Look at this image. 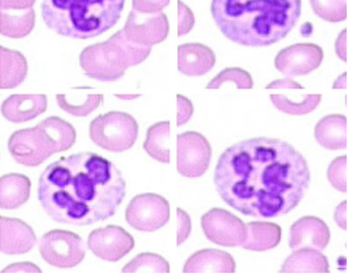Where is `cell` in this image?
I'll use <instances>...</instances> for the list:
<instances>
[{
	"label": "cell",
	"mask_w": 356,
	"mask_h": 277,
	"mask_svg": "<svg viewBox=\"0 0 356 277\" xmlns=\"http://www.w3.org/2000/svg\"><path fill=\"white\" fill-rule=\"evenodd\" d=\"M310 181L304 156L276 138H251L229 146L214 172L221 199L244 216L257 219L289 214L302 201Z\"/></svg>",
	"instance_id": "obj_1"
},
{
	"label": "cell",
	"mask_w": 356,
	"mask_h": 277,
	"mask_svg": "<svg viewBox=\"0 0 356 277\" xmlns=\"http://www.w3.org/2000/svg\"><path fill=\"white\" fill-rule=\"evenodd\" d=\"M127 195V182L113 162L95 153L61 157L44 168L38 197L53 221L86 227L116 214Z\"/></svg>",
	"instance_id": "obj_2"
},
{
	"label": "cell",
	"mask_w": 356,
	"mask_h": 277,
	"mask_svg": "<svg viewBox=\"0 0 356 277\" xmlns=\"http://www.w3.org/2000/svg\"><path fill=\"white\" fill-rule=\"evenodd\" d=\"M211 12L228 40L260 48L289 35L300 19L302 0H212Z\"/></svg>",
	"instance_id": "obj_3"
},
{
	"label": "cell",
	"mask_w": 356,
	"mask_h": 277,
	"mask_svg": "<svg viewBox=\"0 0 356 277\" xmlns=\"http://www.w3.org/2000/svg\"><path fill=\"white\" fill-rule=\"evenodd\" d=\"M125 0H42V17L51 31L74 40H89L120 20Z\"/></svg>",
	"instance_id": "obj_4"
},
{
	"label": "cell",
	"mask_w": 356,
	"mask_h": 277,
	"mask_svg": "<svg viewBox=\"0 0 356 277\" xmlns=\"http://www.w3.org/2000/svg\"><path fill=\"white\" fill-rule=\"evenodd\" d=\"M150 54L151 48L130 42L121 29L106 42L86 47L79 61L88 78L112 83L123 78L129 67L146 61Z\"/></svg>",
	"instance_id": "obj_5"
},
{
	"label": "cell",
	"mask_w": 356,
	"mask_h": 277,
	"mask_svg": "<svg viewBox=\"0 0 356 277\" xmlns=\"http://www.w3.org/2000/svg\"><path fill=\"white\" fill-rule=\"evenodd\" d=\"M89 136L93 144L106 152H127L138 140V124L127 112H106L90 123Z\"/></svg>",
	"instance_id": "obj_6"
},
{
	"label": "cell",
	"mask_w": 356,
	"mask_h": 277,
	"mask_svg": "<svg viewBox=\"0 0 356 277\" xmlns=\"http://www.w3.org/2000/svg\"><path fill=\"white\" fill-rule=\"evenodd\" d=\"M38 251L44 262L59 269H70L82 263L86 246L78 234L67 230L47 232L38 242Z\"/></svg>",
	"instance_id": "obj_7"
},
{
	"label": "cell",
	"mask_w": 356,
	"mask_h": 277,
	"mask_svg": "<svg viewBox=\"0 0 356 277\" xmlns=\"http://www.w3.org/2000/svg\"><path fill=\"white\" fill-rule=\"evenodd\" d=\"M170 206L159 194L145 193L132 198L125 210L130 227L140 232L157 231L170 221Z\"/></svg>",
	"instance_id": "obj_8"
},
{
	"label": "cell",
	"mask_w": 356,
	"mask_h": 277,
	"mask_svg": "<svg viewBox=\"0 0 356 277\" xmlns=\"http://www.w3.org/2000/svg\"><path fill=\"white\" fill-rule=\"evenodd\" d=\"M212 146L202 134L187 131L177 136V170L185 178H200L209 169Z\"/></svg>",
	"instance_id": "obj_9"
},
{
	"label": "cell",
	"mask_w": 356,
	"mask_h": 277,
	"mask_svg": "<svg viewBox=\"0 0 356 277\" xmlns=\"http://www.w3.org/2000/svg\"><path fill=\"white\" fill-rule=\"evenodd\" d=\"M8 148L13 159L25 167H38L55 155L50 140L38 125L15 131L8 138Z\"/></svg>",
	"instance_id": "obj_10"
},
{
	"label": "cell",
	"mask_w": 356,
	"mask_h": 277,
	"mask_svg": "<svg viewBox=\"0 0 356 277\" xmlns=\"http://www.w3.org/2000/svg\"><path fill=\"white\" fill-rule=\"evenodd\" d=\"M200 221L207 240L217 246H241L246 237L244 221L228 210L213 208L202 217Z\"/></svg>",
	"instance_id": "obj_11"
},
{
	"label": "cell",
	"mask_w": 356,
	"mask_h": 277,
	"mask_svg": "<svg viewBox=\"0 0 356 277\" xmlns=\"http://www.w3.org/2000/svg\"><path fill=\"white\" fill-rule=\"evenodd\" d=\"M122 31L134 44L152 48L168 38L170 23L164 12L142 14L132 10Z\"/></svg>",
	"instance_id": "obj_12"
},
{
	"label": "cell",
	"mask_w": 356,
	"mask_h": 277,
	"mask_svg": "<svg viewBox=\"0 0 356 277\" xmlns=\"http://www.w3.org/2000/svg\"><path fill=\"white\" fill-rule=\"evenodd\" d=\"M88 249L99 259L118 262L136 246L134 238L124 228L116 225L93 230L88 236Z\"/></svg>",
	"instance_id": "obj_13"
},
{
	"label": "cell",
	"mask_w": 356,
	"mask_h": 277,
	"mask_svg": "<svg viewBox=\"0 0 356 277\" xmlns=\"http://www.w3.org/2000/svg\"><path fill=\"white\" fill-rule=\"evenodd\" d=\"M324 53L315 44H296L283 49L275 58V67L286 78L308 76L323 63Z\"/></svg>",
	"instance_id": "obj_14"
},
{
	"label": "cell",
	"mask_w": 356,
	"mask_h": 277,
	"mask_svg": "<svg viewBox=\"0 0 356 277\" xmlns=\"http://www.w3.org/2000/svg\"><path fill=\"white\" fill-rule=\"evenodd\" d=\"M38 237L22 219L0 217V251L6 255H25L35 246Z\"/></svg>",
	"instance_id": "obj_15"
},
{
	"label": "cell",
	"mask_w": 356,
	"mask_h": 277,
	"mask_svg": "<svg viewBox=\"0 0 356 277\" xmlns=\"http://www.w3.org/2000/svg\"><path fill=\"white\" fill-rule=\"evenodd\" d=\"M330 242V229L319 217L307 216L292 224L289 242L292 251L304 247L323 251Z\"/></svg>",
	"instance_id": "obj_16"
},
{
	"label": "cell",
	"mask_w": 356,
	"mask_h": 277,
	"mask_svg": "<svg viewBox=\"0 0 356 277\" xmlns=\"http://www.w3.org/2000/svg\"><path fill=\"white\" fill-rule=\"evenodd\" d=\"M236 261L230 253L219 249H207L196 251L188 258L183 274L193 276H222L236 272Z\"/></svg>",
	"instance_id": "obj_17"
},
{
	"label": "cell",
	"mask_w": 356,
	"mask_h": 277,
	"mask_svg": "<svg viewBox=\"0 0 356 277\" xmlns=\"http://www.w3.org/2000/svg\"><path fill=\"white\" fill-rule=\"evenodd\" d=\"M48 108L44 94H14L1 104L2 116L8 122L22 124L34 120Z\"/></svg>",
	"instance_id": "obj_18"
},
{
	"label": "cell",
	"mask_w": 356,
	"mask_h": 277,
	"mask_svg": "<svg viewBox=\"0 0 356 277\" xmlns=\"http://www.w3.org/2000/svg\"><path fill=\"white\" fill-rule=\"evenodd\" d=\"M216 64L212 49L198 42L180 44L178 48V69L187 76H202Z\"/></svg>",
	"instance_id": "obj_19"
},
{
	"label": "cell",
	"mask_w": 356,
	"mask_h": 277,
	"mask_svg": "<svg viewBox=\"0 0 356 277\" xmlns=\"http://www.w3.org/2000/svg\"><path fill=\"white\" fill-rule=\"evenodd\" d=\"M280 274H328L330 264L321 251L314 249H298L285 260Z\"/></svg>",
	"instance_id": "obj_20"
},
{
	"label": "cell",
	"mask_w": 356,
	"mask_h": 277,
	"mask_svg": "<svg viewBox=\"0 0 356 277\" xmlns=\"http://www.w3.org/2000/svg\"><path fill=\"white\" fill-rule=\"evenodd\" d=\"M29 74V62L22 53L0 47V89L12 90L20 86Z\"/></svg>",
	"instance_id": "obj_21"
},
{
	"label": "cell",
	"mask_w": 356,
	"mask_h": 277,
	"mask_svg": "<svg viewBox=\"0 0 356 277\" xmlns=\"http://www.w3.org/2000/svg\"><path fill=\"white\" fill-rule=\"evenodd\" d=\"M314 136L319 146L326 150L343 151L347 148V120L343 115H328L323 117L314 130Z\"/></svg>",
	"instance_id": "obj_22"
},
{
	"label": "cell",
	"mask_w": 356,
	"mask_h": 277,
	"mask_svg": "<svg viewBox=\"0 0 356 277\" xmlns=\"http://www.w3.org/2000/svg\"><path fill=\"white\" fill-rule=\"evenodd\" d=\"M31 193V181L24 174H4L0 178V208L14 210L24 205Z\"/></svg>",
	"instance_id": "obj_23"
},
{
	"label": "cell",
	"mask_w": 356,
	"mask_h": 277,
	"mask_svg": "<svg viewBox=\"0 0 356 277\" xmlns=\"http://www.w3.org/2000/svg\"><path fill=\"white\" fill-rule=\"evenodd\" d=\"M282 229L270 221H250L246 225V237L243 249L252 251H266L280 244Z\"/></svg>",
	"instance_id": "obj_24"
},
{
	"label": "cell",
	"mask_w": 356,
	"mask_h": 277,
	"mask_svg": "<svg viewBox=\"0 0 356 277\" xmlns=\"http://www.w3.org/2000/svg\"><path fill=\"white\" fill-rule=\"evenodd\" d=\"M35 10H0V34L12 40H21L33 32L35 26Z\"/></svg>",
	"instance_id": "obj_25"
},
{
	"label": "cell",
	"mask_w": 356,
	"mask_h": 277,
	"mask_svg": "<svg viewBox=\"0 0 356 277\" xmlns=\"http://www.w3.org/2000/svg\"><path fill=\"white\" fill-rule=\"evenodd\" d=\"M38 126L50 140L55 154L66 152L76 144V131L74 126L59 117H49Z\"/></svg>",
	"instance_id": "obj_26"
},
{
	"label": "cell",
	"mask_w": 356,
	"mask_h": 277,
	"mask_svg": "<svg viewBox=\"0 0 356 277\" xmlns=\"http://www.w3.org/2000/svg\"><path fill=\"white\" fill-rule=\"evenodd\" d=\"M170 124L168 121L150 126L147 130L144 142V150L147 154L161 163H170Z\"/></svg>",
	"instance_id": "obj_27"
},
{
	"label": "cell",
	"mask_w": 356,
	"mask_h": 277,
	"mask_svg": "<svg viewBox=\"0 0 356 277\" xmlns=\"http://www.w3.org/2000/svg\"><path fill=\"white\" fill-rule=\"evenodd\" d=\"M57 104L61 110L76 118H85L97 110L102 101V94H57Z\"/></svg>",
	"instance_id": "obj_28"
},
{
	"label": "cell",
	"mask_w": 356,
	"mask_h": 277,
	"mask_svg": "<svg viewBox=\"0 0 356 277\" xmlns=\"http://www.w3.org/2000/svg\"><path fill=\"white\" fill-rule=\"evenodd\" d=\"M125 276H163L170 272V263L161 255L142 253L123 267Z\"/></svg>",
	"instance_id": "obj_29"
},
{
	"label": "cell",
	"mask_w": 356,
	"mask_h": 277,
	"mask_svg": "<svg viewBox=\"0 0 356 277\" xmlns=\"http://www.w3.org/2000/svg\"><path fill=\"white\" fill-rule=\"evenodd\" d=\"M270 99L273 106L284 114L305 116L316 110L317 106L321 104L323 96L321 94H306L302 96L300 101H294L285 94H270Z\"/></svg>",
	"instance_id": "obj_30"
},
{
	"label": "cell",
	"mask_w": 356,
	"mask_h": 277,
	"mask_svg": "<svg viewBox=\"0 0 356 277\" xmlns=\"http://www.w3.org/2000/svg\"><path fill=\"white\" fill-rule=\"evenodd\" d=\"M234 83L238 89L249 90L253 88L252 76L246 70L240 67H228L219 72L208 85L206 88L209 90L221 88L223 84Z\"/></svg>",
	"instance_id": "obj_31"
},
{
	"label": "cell",
	"mask_w": 356,
	"mask_h": 277,
	"mask_svg": "<svg viewBox=\"0 0 356 277\" xmlns=\"http://www.w3.org/2000/svg\"><path fill=\"white\" fill-rule=\"evenodd\" d=\"M313 12L330 23H339L347 19L346 0H310Z\"/></svg>",
	"instance_id": "obj_32"
},
{
	"label": "cell",
	"mask_w": 356,
	"mask_h": 277,
	"mask_svg": "<svg viewBox=\"0 0 356 277\" xmlns=\"http://www.w3.org/2000/svg\"><path fill=\"white\" fill-rule=\"evenodd\" d=\"M346 164V156H341V157L336 158L330 164L327 169L328 182L334 189L342 192V193H346L347 192L346 176H345Z\"/></svg>",
	"instance_id": "obj_33"
},
{
	"label": "cell",
	"mask_w": 356,
	"mask_h": 277,
	"mask_svg": "<svg viewBox=\"0 0 356 277\" xmlns=\"http://www.w3.org/2000/svg\"><path fill=\"white\" fill-rule=\"evenodd\" d=\"M195 25V17L191 8L182 0L178 1V36L186 35Z\"/></svg>",
	"instance_id": "obj_34"
},
{
	"label": "cell",
	"mask_w": 356,
	"mask_h": 277,
	"mask_svg": "<svg viewBox=\"0 0 356 277\" xmlns=\"http://www.w3.org/2000/svg\"><path fill=\"white\" fill-rule=\"evenodd\" d=\"M0 274L3 276H31L42 274V271L38 265L31 262H19V263L10 264L8 267L2 269Z\"/></svg>",
	"instance_id": "obj_35"
},
{
	"label": "cell",
	"mask_w": 356,
	"mask_h": 277,
	"mask_svg": "<svg viewBox=\"0 0 356 277\" xmlns=\"http://www.w3.org/2000/svg\"><path fill=\"white\" fill-rule=\"evenodd\" d=\"M193 225L191 219L182 208H177V246H180L188 240Z\"/></svg>",
	"instance_id": "obj_36"
},
{
	"label": "cell",
	"mask_w": 356,
	"mask_h": 277,
	"mask_svg": "<svg viewBox=\"0 0 356 277\" xmlns=\"http://www.w3.org/2000/svg\"><path fill=\"white\" fill-rule=\"evenodd\" d=\"M193 112L195 108L193 102L188 98L179 94L177 96V126L181 127L188 123L193 118Z\"/></svg>",
	"instance_id": "obj_37"
},
{
	"label": "cell",
	"mask_w": 356,
	"mask_h": 277,
	"mask_svg": "<svg viewBox=\"0 0 356 277\" xmlns=\"http://www.w3.org/2000/svg\"><path fill=\"white\" fill-rule=\"evenodd\" d=\"M170 0H132V8L142 14L161 12L170 4Z\"/></svg>",
	"instance_id": "obj_38"
},
{
	"label": "cell",
	"mask_w": 356,
	"mask_h": 277,
	"mask_svg": "<svg viewBox=\"0 0 356 277\" xmlns=\"http://www.w3.org/2000/svg\"><path fill=\"white\" fill-rule=\"evenodd\" d=\"M36 0H0V10H25L33 8Z\"/></svg>",
	"instance_id": "obj_39"
},
{
	"label": "cell",
	"mask_w": 356,
	"mask_h": 277,
	"mask_svg": "<svg viewBox=\"0 0 356 277\" xmlns=\"http://www.w3.org/2000/svg\"><path fill=\"white\" fill-rule=\"evenodd\" d=\"M266 90H270V89H298V90H302V86L300 83L296 82L292 78H281V80L274 81L266 86Z\"/></svg>",
	"instance_id": "obj_40"
},
{
	"label": "cell",
	"mask_w": 356,
	"mask_h": 277,
	"mask_svg": "<svg viewBox=\"0 0 356 277\" xmlns=\"http://www.w3.org/2000/svg\"><path fill=\"white\" fill-rule=\"evenodd\" d=\"M346 40H347V31H341L339 34L338 37L336 40V44H334V48H336V54L341 60L347 61V49H346Z\"/></svg>",
	"instance_id": "obj_41"
},
{
	"label": "cell",
	"mask_w": 356,
	"mask_h": 277,
	"mask_svg": "<svg viewBox=\"0 0 356 277\" xmlns=\"http://www.w3.org/2000/svg\"><path fill=\"white\" fill-rule=\"evenodd\" d=\"M346 210V201H343L342 203L339 204L337 206L336 210H334V221H336L337 225L342 228L343 230L347 229Z\"/></svg>",
	"instance_id": "obj_42"
},
{
	"label": "cell",
	"mask_w": 356,
	"mask_h": 277,
	"mask_svg": "<svg viewBox=\"0 0 356 277\" xmlns=\"http://www.w3.org/2000/svg\"><path fill=\"white\" fill-rule=\"evenodd\" d=\"M346 72H344L342 76H339V78H337L336 82L334 83V89L346 88Z\"/></svg>",
	"instance_id": "obj_43"
},
{
	"label": "cell",
	"mask_w": 356,
	"mask_h": 277,
	"mask_svg": "<svg viewBox=\"0 0 356 277\" xmlns=\"http://www.w3.org/2000/svg\"><path fill=\"white\" fill-rule=\"evenodd\" d=\"M117 98H120L122 100H134L136 98L140 97V94H116Z\"/></svg>",
	"instance_id": "obj_44"
}]
</instances>
